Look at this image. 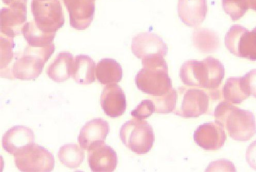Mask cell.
I'll list each match as a JSON object with an SVG mask.
<instances>
[{
  "label": "cell",
  "instance_id": "cell-1",
  "mask_svg": "<svg viewBox=\"0 0 256 172\" xmlns=\"http://www.w3.org/2000/svg\"><path fill=\"white\" fill-rule=\"evenodd\" d=\"M142 60V68L135 78L137 88L152 96L166 94L172 88L164 58L154 56Z\"/></svg>",
  "mask_w": 256,
  "mask_h": 172
},
{
  "label": "cell",
  "instance_id": "cell-2",
  "mask_svg": "<svg viewBox=\"0 0 256 172\" xmlns=\"http://www.w3.org/2000/svg\"><path fill=\"white\" fill-rule=\"evenodd\" d=\"M54 51V43L44 48L27 46L22 54L14 59L10 70L8 79L36 80Z\"/></svg>",
  "mask_w": 256,
  "mask_h": 172
},
{
  "label": "cell",
  "instance_id": "cell-3",
  "mask_svg": "<svg viewBox=\"0 0 256 172\" xmlns=\"http://www.w3.org/2000/svg\"><path fill=\"white\" fill-rule=\"evenodd\" d=\"M174 110L176 116L186 118H198L206 114L214 100L212 90L199 88H180Z\"/></svg>",
  "mask_w": 256,
  "mask_h": 172
},
{
  "label": "cell",
  "instance_id": "cell-4",
  "mask_svg": "<svg viewBox=\"0 0 256 172\" xmlns=\"http://www.w3.org/2000/svg\"><path fill=\"white\" fill-rule=\"evenodd\" d=\"M120 138L124 144L134 152L148 153L155 142L152 128L146 121L133 118L124 123L120 130Z\"/></svg>",
  "mask_w": 256,
  "mask_h": 172
},
{
  "label": "cell",
  "instance_id": "cell-5",
  "mask_svg": "<svg viewBox=\"0 0 256 172\" xmlns=\"http://www.w3.org/2000/svg\"><path fill=\"white\" fill-rule=\"evenodd\" d=\"M14 162L19 170L28 172H51L55 164L52 154L35 143L24 147L15 154Z\"/></svg>",
  "mask_w": 256,
  "mask_h": 172
},
{
  "label": "cell",
  "instance_id": "cell-6",
  "mask_svg": "<svg viewBox=\"0 0 256 172\" xmlns=\"http://www.w3.org/2000/svg\"><path fill=\"white\" fill-rule=\"evenodd\" d=\"M32 10L38 27L46 33H56L64 24L58 0H33Z\"/></svg>",
  "mask_w": 256,
  "mask_h": 172
},
{
  "label": "cell",
  "instance_id": "cell-7",
  "mask_svg": "<svg viewBox=\"0 0 256 172\" xmlns=\"http://www.w3.org/2000/svg\"><path fill=\"white\" fill-rule=\"evenodd\" d=\"M224 129L239 142H246L255 134L256 124L254 114L234 106L226 121Z\"/></svg>",
  "mask_w": 256,
  "mask_h": 172
},
{
  "label": "cell",
  "instance_id": "cell-8",
  "mask_svg": "<svg viewBox=\"0 0 256 172\" xmlns=\"http://www.w3.org/2000/svg\"><path fill=\"white\" fill-rule=\"evenodd\" d=\"M180 76L183 84L189 87L210 89V74L208 58L200 61L188 60L182 66Z\"/></svg>",
  "mask_w": 256,
  "mask_h": 172
},
{
  "label": "cell",
  "instance_id": "cell-9",
  "mask_svg": "<svg viewBox=\"0 0 256 172\" xmlns=\"http://www.w3.org/2000/svg\"><path fill=\"white\" fill-rule=\"evenodd\" d=\"M132 50L139 59L154 56L164 58L168 52V46L162 38L151 33H141L133 38Z\"/></svg>",
  "mask_w": 256,
  "mask_h": 172
},
{
  "label": "cell",
  "instance_id": "cell-10",
  "mask_svg": "<svg viewBox=\"0 0 256 172\" xmlns=\"http://www.w3.org/2000/svg\"><path fill=\"white\" fill-rule=\"evenodd\" d=\"M110 131L108 123L106 120L101 118L92 119L80 130L78 142L84 150L90 151L104 144Z\"/></svg>",
  "mask_w": 256,
  "mask_h": 172
},
{
  "label": "cell",
  "instance_id": "cell-11",
  "mask_svg": "<svg viewBox=\"0 0 256 172\" xmlns=\"http://www.w3.org/2000/svg\"><path fill=\"white\" fill-rule=\"evenodd\" d=\"M226 138L225 130L216 122L200 125L194 134L196 144L207 150H220L225 144Z\"/></svg>",
  "mask_w": 256,
  "mask_h": 172
},
{
  "label": "cell",
  "instance_id": "cell-12",
  "mask_svg": "<svg viewBox=\"0 0 256 172\" xmlns=\"http://www.w3.org/2000/svg\"><path fill=\"white\" fill-rule=\"evenodd\" d=\"M240 34H234L232 30L228 34L226 43H232L227 46L228 48L234 54L256 60V30L248 33L247 30H240Z\"/></svg>",
  "mask_w": 256,
  "mask_h": 172
},
{
  "label": "cell",
  "instance_id": "cell-13",
  "mask_svg": "<svg viewBox=\"0 0 256 172\" xmlns=\"http://www.w3.org/2000/svg\"><path fill=\"white\" fill-rule=\"evenodd\" d=\"M70 14L71 26L84 30L91 24L94 15V0H64Z\"/></svg>",
  "mask_w": 256,
  "mask_h": 172
},
{
  "label": "cell",
  "instance_id": "cell-14",
  "mask_svg": "<svg viewBox=\"0 0 256 172\" xmlns=\"http://www.w3.org/2000/svg\"><path fill=\"white\" fill-rule=\"evenodd\" d=\"M1 34L14 38L22 34L26 20V10L24 4L14 6L11 8L2 11Z\"/></svg>",
  "mask_w": 256,
  "mask_h": 172
},
{
  "label": "cell",
  "instance_id": "cell-15",
  "mask_svg": "<svg viewBox=\"0 0 256 172\" xmlns=\"http://www.w3.org/2000/svg\"><path fill=\"white\" fill-rule=\"evenodd\" d=\"M101 106L104 113L110 118H118L124 114L126 108L125 94L120 86H106L100 98Z\"/></svg>",
  "mask_w": 256,
  "mask_h": 172
},
{
  "label": "cell",
  "instance_id": "cell-16",
  "mask_svg": "<svg viewBox=\"0 0 256 172\" xmlns=\"http://www.w3.org/2000/svg\"><path fill=\"white\" fill-rule=\"evenodd\" d=\"M118 162L116 152L104 144L89 151L88 164L92 172H114Z\"/></svg>",
  "mask_w": 256,
  "mask_h": 172
},
{
  "label": "cell",
  "instance_id": "cell-17",
  "mask_svg": "<svg viewBox=\"0 0 256 172\" xmlns=\"http://www.w3.org/2000/svg\"><path fill=\"white\" fill-rule=\"evenodd\" d=\"M34 132L24 126H15L4 134L2 144L9 154L14 155L24 147L35 143Z\"/></svg>",
  "mask_w": 256,
  "mask_h": 172
},
{
  "label": "cell",
  "instance_id": "cell-18",
  "mask_svg": "<svg viewBox=\"0 0 256 172\" xmlns=\"http://www.w3.org/2000/svg\"><path fill=\"white\" fill-rule=\"evenodd\" d=\"M180 18L187 26L197 27L204 20L207 12L206 0H178Z\"/></svg>",
  "mask_w": 256,
  "mask_h": 172
},
{
  "label": "cell",
  "instance_id": "cell-19",
  "mask_svg": "<svg viewBox=\"0 0 256 172\" xmlns=\"http://www.w3.org/2000/svg\"><path fill=\"white\" fill-rule=\"evenodd\" d=\"M96 66L94 60L86 55H78L74 58L71 76L78 84H90L95 80Z\"/></svg>",
  "mask_w": 256,
  "mask_h": 172
},
{
  "label": "cell",
  "instance_id": "cell-20",
  "mask_svg": "<svg viewBox=\"0 0 256 172\" xmlns=\"http://www.w3.org/2000/svg\"><path fill=\"white\" fill-rule=\"evenodd\" d=\"M250 92L245 76L229 78L222 88L224 100L232 104H240L246 100Z\"/></svg>",
  "mask_w": 256,
  "mask_h": 172
},
{
  "label": "cell",
  "instance_id": "cell-21",
  "mask_svg": "<svg viewBox=\"0 0 256 172\" xmlns=\"http://www.w3.org/2000/svg\"><path fill=\"white\" fill-rule=\"evenodd\" d=\"M74 56L70 52H64L57 55L46 70L50 79L62 83L68 80L71 77V70Z\"/></svg>",
  "mask_w": 256,
  "mask_h": 172
},
{
  "label": "cell",
  "instance_id": "cell-22",
  "mask_svg": "<svg viewBox=\"0 0 256 172\" xmlns=\"http://www.w3.org/2000/svg\"><path fill=\"white\" fill-rule=\"evenodd\" d=\"M122 74L121 66L113 58H104L96 66V77L99 82L104 85H114L120 82Z\"/></svg>",
  "mask_w": 256,
  "mask_h": 172
},
{
  "label": "cell",
  "instance_id": "cell-23",
  "mask_svg": "<svg viewBox=\"0 0 256 172\" xmlns=\"http://www.w3.org/2000/svg\"><path fill=\"white\" fill-rule=\"evenodd\" d=\"M22 34L28 45L44 48L54 43L56 33L44 32L38 27L34 22L25 24L22 28Z\"/></svg>",
  "mask_w": 256,
  "mask_h": 172
},
{
  "label": "cell",
  "instance_id": "cell-24",
  "mask_svg": "<svg viewBox=\"0 0 256 172\" xmlns=\"http://www.w3.org/2000/svg\"><path fill=\"white\" fill-rule=\"evenodd\" d=\"M58 157L61 163L70 168H76L85 159L84 149L75 144H68L59 150Z\"/></svg>",
  "mask_w": 256,
  "mask_h": 172
},
{
  "label": "cell",
  "instance_id": "cell-25",
  "mask_svg": "<svg viewBox=\"0 0 256 172\" xmlns=\"http://www.w3.org/2000/svg\"><path fill=\"white\" fill-rule=\"evenodd\" d=\"M192 42L196 48L203 52H210L218 46V38L213 31L204 29H196L192 35Z\"/></svg>",
  "mask_w": 256,
  "mask_h": 172
},
{
  "label": "cell",
  "instance_id": "cell-26",
  "mask_svg": "<svg viewBox=\"0 0 256 172\" xmlns=\"http://www.w3.org/2000/svg\"><path fill=\"white\" fill-rule=\"evenodd\" d=\"M14 38L1 34V76L8 78L12 62L15 59Z\"/></svg>",
  "mask_w": 256,
  "mask_h": 172
},
{
  "label": "cell",
  "instance_id": "cell-27",
  "mask_svg": "<svg viewBox=\"0 0 256 172\" xmlns=\"http://www.w3.org/2000/svg\"><path fill=\"white\" fill-rule=\"evenodd\" d=\"M178 98V92L174 88L166 94L152 96L156 112L158 114H170L173 112Z\"/></svg>",
  "mask_w": 256,
  "mask_h": 172
},
{
  "label": "cell",
  "instance_id": "cell-28",
  "mask_svg": "<svg viewBox=\"0 0 256 172\" xmlns=\"http://www.w3.org/2000/svg\"><path fill=\"white\" fill-rule=\"evenodd\" d=\"M156 112L155 106L152 100H143L133 111L131 115L134 118L144 120Z\"/></svg>",
  "mask_w": 256,
  "mask_h": 172
},
{
  "label": "cell",
  "instance_id": "cell-29",
  "mask_svg": "<svg viewBox=\"0 0 256 172\" xmlns=\"http://www.w3.org/2000/svg\"><path fill=\"white\" fill-rule=\"evenodd\" d=\"M235 106L227 101L220 102L214 109L215 122L224 128L226 120Z\"/></svg>",
  "mask_w": 256,
  "mask_h": 172
},
{
  "label": "cell",
  "instance_id": "cell-30",
  "mask_svg": "<svg viewBox=\"0 0 256 172\" xmlns=\"http://www.w3.org/2000/svg\"><path fill=\"white\" fill-rule=\"evenodd\" d=\"M206 171L236 172V168L232 162L226 160H220L211 163Z\"/></svg>",
  "mask_w": 256,
  "mask_h": 172
},
{
  "label": "cell",
  "instance_id": "cell-31",
  "mask_svg": "<svg viewBox=\"0 0 256 172\" xmlns=\"http://www.w3.org/2000/svg\"><path fill=\"white\" fill-rule=\"evenodd\" d=\"M246 160L249 166L256 170V140L248 148Z\"/></svg>",
  "mask_w": 256,
  "mask_h": 172
},
{
  "label": "cell",
  "instance_id": "cell-32",
  "mask_svg": "<svg viewBox=\"0 0 256 172\" xmlns=\"http://www.w3.org/2000/svg\"><path fill=\"white\" fill-rule=\"evenodd\" d=\"M250 95L256 98V70H254L245 75Z\"/></svg>",
  "mask_w": 256,
  "mask_h": 172
},
{
  "label": "cell",
  "instance_id": "cell-33",
  "mask_svg": "<svg viewBox=\"0 0 256 172\" xmlns=\"http://www.w3.org/2000/svg\"><path fill=\"white\" fill-rule=\"evenodd\" d=\"M4 2L8 4L16 6L24 4L26 0H4Z\"/></svg>",
  "mask_w": 256,
  "mask_h": 172
}]
</instances>
